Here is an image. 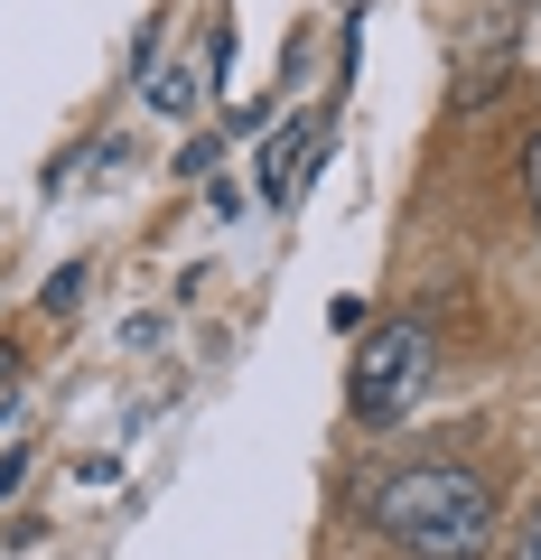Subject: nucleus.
Here are the masks:
<instances>
[{
	"mask_svg": "<svg viewBox=\"0 0 541 560\" xmlns=\"http://www.w3.org/2000/svg\"><path fill=\"white\" fill-rule=\"evenodd\" d=\"M374 533L401 541L411 560H477L495 541V495L477 467H401L374 486Z\"/></svg>",
	"mask_w": 541,
	"mask_h": 560,
	"instance_id": "nucleus-1",
	"label": "nucleus"
},
{
	"mask_svg": "<svg viewBox=\"0 0 541 560\" xmlns=\"http://www.w3.org/2000/svg\"><path fill=\"white\" fill-rule=\"evenodd\" d=\"M430 364H439L430 318H392V327H374V346H364L355 374H345V411H355V430L401 420V411H411V393L430 383Z\"/></svg>",
	"mask_w": 541,
	"mask_h": 560,
	"instance_id": "nucleus-2",
	"label": "nucleus"
},
{
	"mask_svg": "<svg viewBox=\"0 0 541 560\" xmlns=\"http://www.w3.org/2000/svg\"><path fill=\"white\" fill-rule=\"evenodd\" d=\"M224 47H234V38H224V28H205V38L187 47V57H160V66H150V75H141L150 113H160V121H187V113H197V103H205V84L224 75Z\"/></svg>",
	"mask_w": 541,
	"mask_h": 560,
	"instance_id": "nucleus-3",
	"label": "nucleus"
},
{
	"mask_svg": "<svg viewBox=\"0 0 541 560\" xmlns=\"http://www.w3.org/2000/svg\"><path fill=\"white\" fill-rule=\"evenodd\" d=\"M318 150H327V121H318V113L281 121V131H271V150H261V197L290 206V197L308 187V168H318Z\"/></svg>",
	"mask_w": 541,
	"mask_h": 560,
	"instance_id": "nucleus-4",
	"label": "nucleus"
},
{
	"mask_svg": "<svg viewBox=\"0 0 541 560\" xmlns=\"http://www.w3.org/2000/svg\"><path fill=\"white\" fill-rule=\"evenodd\" d=\"M84 280H94V271H84V261H66V271H57V280L38 290V308H47V318H66V308H84Z\"/></svg>",
	"mask_w": 541,
	"mask_h": 560,
	"instance_id": "nucleus-5",
	"label": "nucleus"
},
{
	"mask_svg": "<svg viewBox=\"0 0 541 560\" xmlns=\"http://www.w3.org/2000/svg\"><path fill=\"white\" fill-rule=\"evenodd\" d=\"M514 560H541V504L522 514V533H514Z\"/></svg>",
	"mask_w": 541,
	"mask_h": 560,
	"instance_id": "nucleus-6",
	"label": "nucleus"
},
{
	"mask_svg": "<svg viewBox=\"0 0 541 560\" xmlns=\"http://www.w3.org/2000/svg\"><path fill=\"white\" fill-rule=\"evenodd\" d=\"M20 477H28V448H0V495H10Z\"/></svg>",
	"mask_w": 541,
	"mask_h": 560,
	"instance_id": "nucleus-7",
	"label": "nucleus"
},
{
	"mask_svg": "<svg viewBox=\"0 0 541 560\" xmlns=\"http://www.w3.org/2000/svg\"><path fill=\"white\" fill-rule=\"evenodd\" d=\"M522 178H532V224H541V140H532V160H522Z\"/></svg>",
	"mask_w": 541,
	"mask_h": 560,
	"instance_id": "nucleus-8",
	"label": "nucleus"
},
{
	"mask_svg": "<svg viewBox=\"0 0 541 560\" xmlns=\"http://www.w3.org/2000/svg\"><path fill=\"white\" fill-rule=\"evenodd\" d=\"M10 383H20V346H0V393H10Z\"/></svg>",
	"mask_w": 541,
	"mask_h": 560,
	"instance_id": "nucleus-9",
	"label": "nucleus"
}]
</instances>
